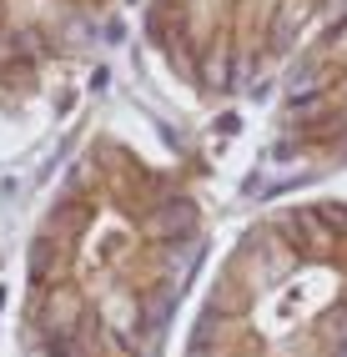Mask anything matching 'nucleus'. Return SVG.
I'll return each instance as SVG.
<instances>
[{
	"instance_id": "nucleus-4",
	"label": "nucleus",
	"mask_w": 347,
	"mask_h": 357,
	"mask_svg": "<svg viewBox=\"0 0 347 357\" xmlns=\"http://www.w3.org/2000/svg\"><path fill=\"white\" fill-rule=\"evenodd\" d=\"M51 267H56V242H36V247H31V277L45 282V277H51Z\"/></svg>"
},
{
	"instance_id": "nucleus-1",
	"label": "nucleus",
	"mask_w": 347,
	"mask_h": 357,
	"mask_svg": "<svg viewBox=\"0 0 347 357\" xmlns=\"http://www.w3.org/2000/svg\"><path fill=\"white\" fill-rule=\"evenodd\" d=\"M146 231L156 236V242H187V236L196 231V202H187V197L161 202L146 217Z\"/></svg>"
},
{
	"instance_id": "nucleus-2",
	"label": "nucleus",
	"mask_w": 347,
	"mask_h": 357,
	"mask_svg": "<svg viewBox=\"0 0 347 357\" xmlns=\"http://www.w3.org/2000/svg\"><path fill=\"white\" fill-rule=\"evenodd\" d=\"M71 312H81V297H76L71 287H56V292H51V302H45V332L56 337V332H61V322L71 317Z\"/></svg>"
},
{
	"instance_id": "nucleus-3",
	"label": "nucleus",
	"mask_w": 347,
	"mask_h": 357,
	"mask_svg": "<svg viewBox=\"0 0 347 357\" xmlns=\"http://www.w3.org/2000/svg\"><path fill=\"white\" fill-rule=\"evenodd\" d=\"M312 217L327 227L332 236H347V206H342V202H317V206H312Z\"/></svg>"
}]
</instances>
